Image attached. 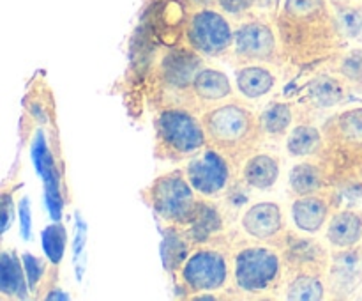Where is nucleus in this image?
I'll return each mask as SVG.
<instances>
[{
	"instance_id": "nucleus-28",
	"label": "nucleus",
	"mask_w": 362,
	"mask_h": 301,
	"mask_svg": "<svg viewBox=\"0 0 362 301\" xmlns=\"http://www.w3.org/2000/svg\"><path fill=\"white\" fill-rule=\"evenodd\" d=\"M324 69L341 76L346 84L362 85V48L336 53L324 64Z\"/></svg>"
},
{
	"instance_id": "nucleus-8",
	"label": "nucleus",
	"mask_w": 362,
	"mask_h": 301,
	"mask_svg": "<svg viewBox=\"0 0 362 301\" xmlns=\"http://www.w3.org/2000/svg\"><path fill=\"white\" fill-rule=\"evenodd\" d=\"M184 297L202 293H221L232 285V257L219 243L197 244L173 276Z\"/></svg>"
},
{
	"instance_id": "nucleus-25",
	"label": "nucleus",
	"mask_w": 362,
	"mask_h": 301,
	"mask_svg": "<svg viewBox=\"0 0 362 301\" xmlns=\"http://www.w3.org/2000/svg\"><path fill=\"white\" fill-rule=\"evenodd\" d=\"M299 108L292 101H271L258 112L262 130H264L265 140L278 142L286 138L290 130L296 124V117Z\"/></svg>"
},
{
	"instance_id": "nucleus-22",
	"label": "nucleus",
	"mask_w": 362,
	"mask_h": 301,
	"mask_svg": "<svg viewBox=\"0 0 362 301\" xmlns=\"http://www.w3.org/2000/svg\"><path fill=\"white\" fill-rule=\"evenodd\" d=\"M186 232L194 244L218 243L221 236H226V218L218 200L202 198L197 216L191 225L186 227Z\"/></svg>"
},
{
	"instance_id": "nucleus-33",
	"label": "nucleus",
	"mask_w": 362,
	"mask_h": 301,
	"mask_svg": "<svg viewBox=\"0 0 362 301\" xmlns=\"http://www.w3.org/2000/svg\"><path fill=\"white\" fill-rule=\"evenodd\" d=\"M329 2H332V4H338V2H341V0H329Z\"/></svg>"
},
{
	"instance_id": "nucleus-14",
	"label": "nucleus",
	"mask_w": 362,
	"mask_h": 301,
	"mask_svg": "<svg viewBox=\"0 0 362 301\" xmlns=\"http://www.w3.org/2000/svg\"><path fill=\"white\" fill-rule=\"evenodd\" d=\"M329 300H350L362 285V248L331 250L327 275Z\"/></svg>"
},
{
	"instance_id": "nucleus-31",
	"label": "nucleus",
	"mask_w": 362,
	"mask_h": 301,
	"mask_svg": "<svg viewBox=\"0 0 362 301\" xmlns=\"http://www.w3.org/2000/svg\"><path fill=\"white\" fill-rule=\"evenodd\" d=\"M14 208L13 200H11V197L7 193H4V198H2V232H6L7 229H9L11 222L14 220V215H11V209Z\"/></svg>"
},
{
	"instance_id": "nucleus-36",
	"label": "nucleus",
	"mask_w": 362,
	"mask_h": 301,
	"mask_svg": "<svg viewBox=\"0 0 362 301\" xmlns=\"http://www.w3.org/2000/svg\"><path fill=\"white\" fill-rule=\"evenodd\" d=\"M361 248H362V243H361Z\"/></svg>"
},
{
	"instance_id": "nucleus-30",
	"label": "nucleus",
	"mask_w": 362,
	"mask_h": 301,
	"mask_svg": "<svg viewBox=\"0 0 362 301\" xmlns=\"http://www.w3.org/2000/svg\"><path fill=\"white\" fill-rule=\"evenodd\" d=\"M257 0H216V6L230 16H244L255 7Z\"/></svg>"
},
{
	"instance_id": "nucleus-19",
	"label": "nucleus",
	"mask_w": 362,
	"mask_h": 301,
	"mask_svg": "<svg viewBox=\"0 0 362 301\" xmlns=\"http://www.w3.org/2000/svg\"><path fill=\"white\" fill-rule=\"evenodd\" d=\"M281 177V158L271 151H257L240 166V183L253 191H271Z\"/></svg>"
},
{
	"instance_id": "nucleus-27",
	"label": "nucleus",
	"mask_w": 362,
	"mask_h": 301,
	"mask_svg": "<svg viewBox=\"0 0 362 301\" xmlns=\"http://www.w3.org/2000/svg\"><path fill=\"white\" fill-rule=\"evenodd\" d=\"M0 293L6 300H23L27 296L23 269L13 248H4L0 255Z\"/></svg>"
},
{
	"instance_id": "nucleus-18",
	"label": "nucleus",
	"mask_w": 362,
	"mask_h": 301,
	"mask_svg": "<svg viewBox=\"0 0 362 301\" xmlns=\"http://www.w3.org/2000/svg\"><path fill=\"white\" fill-rule=\"evenodd\" d=\"M334 188L329 170L320 158L299 159L288 170V193L290 197L318 193V191Z\"/></svg>"
},
{
	"instance_id": "nucleus-1",
	"label": "nucleus",
	"mask_w": 362,
	"mask_h": 301,
	"mask_svg": "<svg viewBox=\"0 0 362 301\" xmlns=\"http://www.w3.org/2000/svg\"><path fill=\"white\" fill-rule=\"evenodd\" d=\"M276 32L283 64L297 69L325 64L346 41L329 0H283Z\"/></svg>"
},
{
	"instance_id": "nucleus-6",
	"label": "nucleus",
	"mask_w": 362,
	"mask_h": 301,
	"mask_svg": "<svg viewBox=\"0 0 362 301\" xmlns=\"http://www.w3.org/2000/svg\"><path fill=\"white\" fill-rule=\"evenodd\" d=\"M154 158L161 161H187L209 145L200 113L182 106L156 110Z\"/></svg>"
},
{
	"instance_id": "nucleus-21",
	"label": "nucleus",
	"mask_w": 362,
	"mask_h": 301,
	"mask_svg": "<svg viewBox=\"0 0 362 301\" xmlns=\"http://www.w3.org/2000/svg\"><path fill=\"white\" fill-rule=\"evenodd\" d=\"M193 92L198 105L202 106V110H207L211 106L219 105V103L233 99L235 87H233L232 80H230L225 71L205 64L194 74Z\"/></svg>"
},
{
	"instance_id": "nucleus-23",
	"label": "nucleus",
	"mask_w": 362,
	"mask_h": 301,
	"mask_svg": "<svg viewBox=\"0 0 362 301\" xmlns=\"http://www.w3.org/2000/svg\"><path fill=\"white\" fill-rule=\"evenodd\" d=\"M271 64H246L235 69V89L240 98L257 99L271 94L278 85V76Z\"/></svg>"
},
{
	"instance_id": "nucleus-11",
	"label": "nucleus",
	"mask_w": 362,
	"mask_h": 301,
	"mask_svg": "<svg viewBox=\"0 0 362 301\" xmlns=\"http://www.w3.org/2000/svg\"><path fill=\"white\" fill-rule=\"evenodd\" d=\"M233 169L235 166L230 163V159L211 145L187 159L184 165V172L194 191L202 198H212V200L226 197L232 190Z\"/></svg>"
},
{
	"instance_id": "nucleus-34",
	"label": "nucleus",
	"mask_w": 362,
	"mask_h": 301,
	"mask_svg": "<svg viewBox=\"0 0 362 301\" xmlns=\"http://www.w3.org/2000/svg\"><path fill=\"white\" fill-rule=\"evenodd\" d=\"M357 181H361V183H362V172H361V176H359V179H357Z\"/></svg>"
},
{
	"instance_id": "nucleus-12",
	"label": "nucleus",
	"mask_w": 362,
	"mask_h": 301,
	"mask_svg": "<svg viewBox=\"0 0 362 301\" xmlns=\"http://www.w3.org/2000/svg\"><path fill=\"white\" fill-rule=\"evenodd\" d=\"M239 229L247 239L279 248L290 230V218L278 200H255L240 212Z\"/></svg>"
},
{
	"instance_id": "nucleus-3",
	"label": "nucleus",
	"mask_w": 362,
	"mask_h": 301,
	"mask_svg": "<svg viewBox=\"0 0 362 301\" xmlns=\"http://www.w3.org/2000/svg\"><path fill=\"white\" fill-rule=\"evenodd\" d=\"M232 287L243 297L251 300H279L285 262L281 250L274 244L247 239L233 244Z\"/></svg>"
},
{
	"instance_id": "nucleus-17",
	"label": "nucleus",
	"mask_w": 362,
	"mask_h": 301,
	"mask_svg": "<svg viewBox=\"0 0 362 301\" xmlns=\"http://www.w3.org/2000/svg\"><path fill=\"white\" fill-rule=\"evenodd\" d=\"M327 273L322 269H286L279 300L324 301L329 300Z\"/></svg>"
},
{
	"instance_id": "nucleus-15",
	"label": "nucleus",
	"mask_w": 362,
	"mask_h": 301,
	"mask_svg": "<svg viewBox=\"0 0 362 301\" xmlns=\"http://www.w3.org/2000/svg\"><path fill=\"white\" fill-rule=\"evenodd\" d=\"M279 250L285 262V271L286 269H322L327 273L331 248L325 239L320 241L317 236L290 229L279 244Z\"/></svg>"
},
{
	"instance_id": "nucleus-35",
	"label": "nucleus",
	"mask_w": 362,
	"mask_h": 301,
	"mask_svg": "<svg viewBox=\"0 0 362 301\" xmlns=\"http://www.w3.org/2000/svg\"><path fill=\"white\" fill-rule=\"evenodd\" d=\"M357 297H359V300H362V294H361V296H357Z\"/></svg>"
},
{
	"instance_id": "nucleus-29",
	"label": "nucleus",
	"mask_w": 362,
	"mask_h": 301,
	"mask_svg": "<svg viewBox=\"0 0 362 301\" xmlns=\"http://www.w3.org/2000/svg\"><path fill=\"white\" fill-rule=\"evenodd\" d=\"M336 14L345 38L362 42V6H339Z\"/></svg>"
},
{
	"instance_id": "nucleus-20",
	"label": "nucleus",
	"mask_w": 362,
	"mask_h": 301,
	"mask_svg": "<svg viewBox=\"0 0 362 301\" xmlns=\"http://www.w3.org/2000/svg\"><path fill=\"white\" fill-rule=\"evenodd\" d=\"M324 239L331 250L359 246L362 243V212L356 208L334 209L325 225Z\"/></svg>"
},
{
	"instance_id": "nucleus-13",
	"label": "nucleus",
	"mask_w": 362,
	"mask_h": 301,
	"mask_svg": "<svg viewBox=\"0 0 362 301\" xmlns=\"http://www.w3.org/2000/svg\"><path fill=\"white\" fill-rule=\"evenodd\" d=\"M336 209L334 188L318 191V193L303 195L292 198L288 208V218L292 229L297 232L318 236L324 232L329 218Z\"/></svg>"
},
{
	"instance_id": "nucleus-24",
	"label": "nucleus",
	"mask_w": 362,
	"mask_h": 301,
	"mask_svg": "<svg viewBox=\"0 0 362 301\" xmlns=\"http://www.w3.org/2000/svg\"><path fill=\"white\" fill-rule=\"evenodd\" d=\"M285 151L293 159L320 158L324 152V131L322 126L304 120L293 124L285 138Z\"/></svg>"
},
{
	"instance_id": "nucleus-16",
	"label": "nucleus",
	"mask_w": 362,
	"mask_h": 301,
	"mask_svg": "<svg viewBox=\"0 0 362 301\" xmlns=\"http://www.w3.org/2000/svg\"><path fill=\"white\" fill-rule=\"evenodd\" d=\"M349 98V84L338 74L324 69L306 81L299 103L311 110H331Z\"/></svg>"
},
{
	"instance_id": "nucleus-7",
	"label": "nucleus",
	"mask_w": 362,
	"mask_h": 301,
	"mask_svg": "<svg viewBox=\"0 0 362 301\" xmlns=\"http://www.w3.org/2000/svg\"><path fill=\"white\" fill-rule=\"evenodd\" d=\"M141 200L156 212L161 222L173 227H186L197 216L202 197L187 181L184 169L170 170L154 177L140 191Z\"/></svg>"
},
{
	"instance_id": "nucleus-10",
	"label": "nucleus",
	"mask_w": 362,
	"mask_h": 301,
	"mask_svg": "<svg viewBox=\"0 0 362 301\" xmlns=\"http://www.w3.org/2000/svg\"><path fill=\"white\" fill-rule=\"evenodd\" d=\"M226 60L233 66L271 64L283 66L281 48L276 27L265 20H246L233 32V45Z\"/></svg>"
},
{
	"instance_id": "nucleus-5",
	"label": "nucleus",
	"mask_w": 362,
	"mask_h": 301,
	"mask_svg": "<svg viewBox=\"0 0 362 301\" xmlns=\"http://www.w3.org/2000/svg\"><path fill=\"white\" fill-rule=\"evenodd\" d=\"M324 152L320 159L325 163L334 188L350 183V170L359 166L362 172V106H352L327 117L322 124Z\"/></svg>"
},
{
	"instance_id": "nucleus-9",
	"label": "nucleus",
	"mask_w": 362,
	"mask_h": 301,
	"mask_svg": "<svg viewBox=\"0 0 362 301\" xmlns=\"http://www.w3.org/2000/svg\"><path fill=\"white\" fill-rule=\"evenodd\" d=\"M232 21L223 11L202 7L191 13L184 27V45L205 59H226L233 45Z\"/></svg>"
},
{
	"instance_id": "nucleus-26",
	"label": "nucleus",
	"mask_w": 362,
	"mask_h": 301,
	"mask_svg": "<svg viewBox=\"0 0 362 301\" xmlns=\"http://www.w3.org/2000/svg\"><path fill=\"white\" fill-rule=\"evenodd\" d=\"M197 244L193 243L189 236H187L186 229L182 227H173L166 225L165 237H163L161 244V255H163V264L165 269L172 276L177 275L182 264L186 262V259L189 257L191 251L194 250Z\"/></svg>"
},
{
	"instance_id": "nucleus-32",
	"label": "nucleus",
	"mask_w": 362,
	"mask_h": 301,
	"mask_svg": "<svg viewBox=\"0 0 362 301\" xmlns=\"http://www.w3.org/2000/svg\"><path fill=\"white\" fill-rule=\"evenodd\" d=\"M187 6H193L194 9H202V7H214L216 0H182Z\"/></svg>"
},
{
	"instance_id": "nucleus-2",
	"label": "nucleus",
	"mask_w": 362,
	"mask_h": 301,
	"mask_svg": "<svg viewBox=\"0 0 362 301\" xmlns=\"http://www.w3.org/2000/svg\"><path fill=\"white\" fill-rule=\"evenodd\" d=\"M200 117L209 145L225 154L235 169H240L264 145L265 135L258 112L239 99L211 106Z\"/></svg>"
},
{
	"instance_id": "nucleus-4",
	"label": "nucleus",
	"mask_w": 362,
	"mask_h": 301,
	"mask_svg": "<svg viewBox=\"0 0 362 301\" xmlns=\"http://www.w3.org/2000/svg\"><path fill=\"white\" fill-rule=\"evenodd\" d=\"M205 66V57L187 45L170 46L156 59L148 71V87L156 110L182 106L202 113L193 92L194 74Z\"/></svg>"
}]
</instances>
